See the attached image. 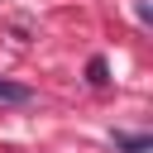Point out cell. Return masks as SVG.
<instances>
[{
    "instance_id": "cell-1",
    "label": "cell",
    "mask_w": 153,
    "mask_h": 153,
    "mask_svg": "<svg viewBox=\"0 0 153 153\" xmlns=\"http://www.w3.org/2000/svg\"><path fill=\"white\" fill-rule=\"evenodd\" d=\"M0 105H33V86H19V81L0 76Z\"/></svg>"
},
{
    "instance_id": "cell-3",
    "label": "cell",
    "mask_w": 153,
    "mask_h": 153,
    "mask_svg": "<svg viewBox=\"0 0 153 153\" xmlns=\"http://www.w3.org/2000/svg\"><path fill=\"white\" fill-rule=\"evenodd\" d=\"M86 76H91V86H105V81H110V67H105V57H91Z\"/></svg>"
},
{
    "instance_id": "cell-2",
    "label": "cell",
    "mask_w": 153,
    "mask_h": 153,
    "mask_svg": "<svg viewBox=\"0 0 153 153\" xmlns=\"http://www.w3.org/2000/svg\"><path fill=\"white\" fill-rule=\"evenodd\" d=\"M115 148H124V153H148L153 139H148V134H115Z\"/></svg>"
}]
</instances>
